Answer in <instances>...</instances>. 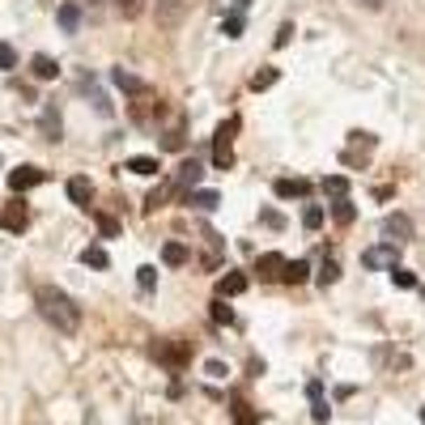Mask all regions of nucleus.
I'll list each match as a JSON object with an SVG mask.
<instances>
[{"label":"nucleus","instance_id":"nucleus-8","mask_svg":"<svg viewBox=\"0 0 425 425\" xmlns=\"http://www.w3.org/2000/svg\"><path fill=\"white\" fill-rule=\"evenodd\" d=\"M200 175H204V166L196 162V157H187V162H179V175H175V196L179 192H196V183H200Z\"/></svg>","mask_w":425,"mask_h":425},{"label":"nucleus","instance_id":"nucleus-32","mask_svg":"<svg viewBox=\"0 0 425 425\" xmlns=\"http://www.w3.org/2000/svg\"><path fill=\"white\" fill-rule=\"evenodd\" d=\"M175 9H179V0H157V17H162V26H175Z\"/></svg>","mask_w":425,"mask_h":425},{"label":"nucleus","instance_id":"nucleus-13","mask_svg":"<svg viewBox=\"0 0 425 425\" xmlns=\"http://www.w3.org/2000/svg\"><path fill=\"white\" fill-rule=\"evenodd\" d=\"M56 22H60L64 34H77V26H81V5H77V0H64L60 13H56Z\"/></svg>","mask_w":425,"mask_h":425},{"label":"nucleus","instance_id":"nucleus-35","mask_svg":"<svg viewBox=\"0 0 425 425\" xmlns=\"http://www.w3.org/2000/svg\"><path fill=\"white\" fill-rule=\"evenodd\" d=\"M204 375H208L212 383H217V379H226V361H222V357H208V361H204Z\"/></svg>","mask_w":425,"mask_h":425},{"label":"nucleus","instance_id":"nucleus-16","mask_svg":"<svg viewBox=\"0 0 425 425\" xmlns=\"http://www.w3.org/2000/svg\"><path fill=\"white\" fill-rule=\"evenodd\" d=\"M30 73H34L38 81H56V77H60V64L51 60V56H34V60H30Z\"/></svg>","mask_w":425,"mask_h":425},{"label":"nucleus","instance_id":"nucleus-12","mask_svg":"<svg viewBox=\"0 0 425 425\" xmlns=\"http://www.w3.org/2000/svg\"><path fill=\"white\" fill-rule=\"evenodd\" d=\"M69 200L81 204V208H89V204H94V183H89L85 175H73V179H69Z\"/></svg>","mask_w":425,"mask_h":425},{"label":"nucleus","instance_id":"nucleus-36","mask_svg":"<svg viewBox=\"0 0 425 425\" xmlns=\"http://www.w3.org/2000/svg\"><path fill=\"white\" fill-rule=\"evenodd\" d=\"M171 192H175V183H171V187H157L153 196H145V212H153V208H162V200H166Z\"/></svg>","mask_w":425,"mask_h":425},{"label":"nucleus","instance_id":"nucleus-39","mask_svg":"<svg viewBox=\"0 0 425 425\" xmlns=\"http://www.w3.org/2000/svg\"><path fill=\"white\" fill-rule=\"evenodd\" d=\"M98 230H102L106 238H115V234H120V222H115V217H106V212H102V217H98Z\"/></svg>","mask_w":425,"mask_h":425},{"label":"nucleus","instance_id":"nucleus-19","mask_svg":"<svg viewBox=\"0 0 425 425\" xmlns=\"http://www.w3.org/2000/svg\"><path fill=\"white\" fill-rule=\"evenodd\" d=\"M81 89L89 94V102H94V111H102V115H111V102H106V94L94 85V77H81Z\"/></svg>","mask_w":425,"mask_h":425},{"label":"nucleus","instance_id":"nucleus-1","mask_svg":"<svg viewBox=\"0 0 425 425\" xmlns=\"http://www.w3.org/2000/svg\"><path fill=\"white\" fill-rule=\"evenodd\" d=\"M34 302H38V315L47 319L51 328H60V332H77V324H81V310H77V302H73L64 289H56V285H43V289L34 294Z\"/></svg>","mask_w":425,"mask_h":425},{"label":"nucleus","instance_id":"nucleus-6","mask_svg":"<svg viewBox=\"0 0 425 425\" xmlns=\"http://www.w3.org/2000/svg\"><path fill=\"white\" fill-rule=\"evenodd\" d=\"M43 179H47V171H38V166H17V171H9V192H13V196H22V192L38 187Z\"/></svg>","mask_w":425,"mask_h":425},{"label":"nucleus","instance_id":"nucleus-11","mask_svg":"<svg viewBox=\"0 0 425 425\" xmlns=\"http://www.w3.org/2000/svg\"><path fill=\"white\" fill-rule=\"evenodd\" d=\"M43 136L56 145V141H64V124H60V102H47L43 106Z\"/></svg>","mask_w":425,"mask_h":425},{"label":"nucleus","instance_id":"nucleus-18","mask_svg":"<svg viewBox=\"0 0 425 425\" xmlns=\"http://www.w3.org/2000/svg\"><path fill=\"white\" fill-rule=\"evenodd\" d=\"M81 264H85V268H98V273H106V268H111V255H106L102 247H85V251H81Z\"/></svg>","mask_w":425,"mask_h":425},{"label":"nucleus","instance_id":"nucleus-20","mask_svg":"<svg viewBox=\"0 0 425 425\" xmlns=\"http://www.w3.org/2000/svg\"><path fill=\"white\" fill-rule=\"evenodd\" d=\"M319 187H324V196H328V200H345V196H349V179H345V175H328Z\"/></svg>","mask_w":425,"mask_h":425},{"label":"nucleus","instance_id":"nucleus-5","mask_svg":"<svg viewBox=\"0 0 425 425\" xmlns=\"http://www.w3.org/2000/svg\"><path fill=\"white\" fill-rule=\"evenodd\" d=\"M149 353H153V361H162V366H175V370H179L187 357H192V349H187L183 340H157Z\"/></svg>","mask_w":425,"mask_h":425},{"label":"nucleus","instance_id":"nucleus-4","mask_svg":"<svg viewBox=\"0 0 425 425\" xmlns=\"http://www.w3.org/2000/svg\"><path fill=\"white\" fill-rule=\"evenodd\" d=\"M30 226V208H26V200H9L5 208H0V230H9V234H22Z\"/></svg>","mask_w":425,"mask_h":425},{"label":"nucleus","instance_id":"nucleus-23","mask_svg":"<svg viewBox=\"0 0 425 425\" xmlns=\"http://www.w3.org/2000/svg\"><path fill=\"white\" fill-rule=\"evenodd\" d=\"M234 136H238V115L222 120V128L212 132V145H234Z\"/></svg>","mask_w":425,"mask_h":425},{"label":"nucleus","instance_id":"nucleus-26","mask_svg":"<svg viewBox=\"0 0 425 425\" xmlns=\"http://www.w3.org/2000/svg\"><path fill=\"white\" fill-rule=\"evenodd\" d=\"M277 77H281V69H259V73L251 77V89H255V94L268 89V85H277Z\"/></svg>","mask_w":425,"mask_h":425},{"label":"nucleus","instance_id":"nucleus-45","mask_svg":"<svg viewBox=\"0 0 425 425\" xmlns=\"http://www.w3.org/2000/svg\"><path fill=\"white\" fill-rule=\"evenodd\" d=\"M361 9H383V0H357Z\"/></svg>","mask_w":425,"mask_h":425},{"label":"nucleus","instance_id":"nucleus-34","mask_svg":"<svg viewBox=\"0 0 425 425\" xmlns=\"http://www.w3.org/2000/svg\"><path fill=\"white\" fill-rule=\"evenodd\" d=\"M391 281H396L400 289H421V285H417V277H412L408 268H391Z\"/></svg>","mask_w":425,"mask_h":425},{"label":"nucleus","instance_id":"nucleus-44","mask_svg":"<svg viewBox=\"0 0 425 425\" xmlns=\"http://www.w3.org/2000/svg\"><path fill=\"white\" fill-rule=\"evenodd\" d=\"M243 13H251V0H234L230 5V17H243Z\"/></svg>","mask_w":425,"mask_h":425},{"label":"nucleus","instance_id":"nucleus-29","mask_svg":"<svg viewBox=\"0 0 425 425\" xmlns=\"http://www.w3.org/2000/svg\"><path fill=\"white\" fill-rule=\"evenodd\" d=\"M128 171L149 179V175H157V157H132V162H128Z\"/></svg>","mask_w":425,"mask_h":425},{"label":"nucleus","instance_id":"nucleus-3","mask_svg":"<svg viewBox=\"0 0 425 425\" xmlns=\"http://www.w3.org/2000/svg\"><path fill=\"white\" fill-rule=\"evenodd\" d=\"M361 268H370V273H379V268H400V247H396V243H379V247L361 251Z\"/></svg>","mask_w":425,"mask_h":425},{"label":"nucleus","instance_id":"nucleus-31","mask_svg":"<svg viewBox=\"0 0 425 425\" xmlns=\"http://www.w3.org/2000/svg\"><path fill=\"white\" fill-rule=\"evenodd\" d=\"M234 425H259V417H255L243 400H234Z\"/></svg>","mask_w":425,"mask_h":425},{"label":"nucleus","instance_id":"nucleus-15","mask_svg":"<svg viewBox=\"0 0 425 425\" xmlns=\"http://www.w3.org/2000/svg\"><path fill=\"white\" fill-rule=\"evenodd\" d=\"M247 289V273H226L222 281H217V298H234V294H243Z\"/></svg>","mask_w":425,"mask_h":425},{"label":"nucleus","instance_id":"nucleus-38","mask_svg":"<svg viewBox=\"0 0 425 425\" xmlns=\"http://www.w3.org/2000/svg\"><path fill=\"white\" fill-rule=\"evenodd\" d=\"M310 417H315V425H328V417H332V408H328L324 400H310Z\"/></svg>","mask_w":425,"mask_h":425},{"label":"nucleus","instance_id":"nucleus-28","mask_svg":"<svg viewBox=\"0 0 425 425\" xmlns=\"http://www.w3.org/2000/svg\"><path fill=\"white\" fill-rule=\"evenodd\" d=\"M336 277H340V264H336V255L328 251V255H324V268H319V281H324V285H332Z\"/></svg>","mask_w":425,"mask_h":425},{"label":"nucleus","instance_id":"nucleus-47","mask_svg":"<svg viewBox=\"0 0 425 425\" xmlns=\"http://www.w3.org/2000/svg\"><path fill=\"white\" fill-rule=\"evenodd\" d=\"M421 298H425V285H421Z\"/></svg>","mask_w":425,"mask_h":425},{"label":"nucleus","instance_id":"nucleus-17","mask_svg":"<svg viewBox=\"0 0 425 425\" xmlns=\"http://www.w3.org/2000/svg\"><path fill=\"white\" fill-rule=\"evenodd\" d=\"M187 200H192V208H200V212H212V208L222 204V192H208V187H196V192H192Z\"/></svg>","mask_w":425,"mask_h":425},{"label":"nucleus","instance_id":"nucleus-7","mask_svg":"<svg viewBox=\"0 0 425 425\" xmlns=\"http://www.w3.org/2000/svg\"><path fill=\"white\" fill-rule=\"evenodd\" d=\"M285 264L289 259H281V251H264V255H255V273L264 281H277V277H285Z\"/></svg>","mask_w":425,"mask_h":425},{"label":"nucleus","instance_id":"nucleus-37","mask_svg":"<svg viewBox=\"0 0 425 425\" xmlns=\"http://www.w3.org/2000/svg\"><path fill=\"white\" fill-rule=\"evenodd\" d=\"M259 222L268 226V230H285V217H281L277 208H264V212H259Z\"/></svg>","mask_w":425,"mask_h":425},{"label":"nucleus","instance_id":"nucleus-9","mask_svg":"<svg viewBox=\"0 0 425 425\" xmlns=\"http://www.w3.org/2000/svg\"><path fill=\"white\" fill-rule=\"evenodd\" d=\"M383 238H391L396 247L412 238V222L404 217V212H391V217H383Z\"/></svg>","mask_w":425,"mask_h":425},{"label":"nucleus","instance_id":"nucleus-27","mask_svg":"<svg viewBox=\"0 0 425 425\" xmlns=\"http://www.w3.org/2000/svg\"><path fill=\"white\" fill-rule=\"evenodd\" d=\"M212 166H217V171H230V166H234V149H230V145H212Z\"/></svg>","mask_w":425,"mask_h":425},{"label":"nucleus","instance_id":"nucleus-33","mask_svg":"<svg viewBox=\"0 0 425 425\" xmlns=\"http://www.w3.org/2000/svg\"><path fill=\"white\" fill-rule=\"evenodd\" d=\"M136 285H141V289H145V294H149V289H153V285H157V273H153V268H149V264H141V268H136Z\"/></svg>","mask_w":425,"mask_h":425},{"label":"nucleus","instance_id":"nucleus-42","mask_svg":"<svg viewBox=\"0 0 425 425\" xmlns=\"http://www.w3.org/2000/svg\"><path fill=\"white\" fill-rule=\"evenodd\" d=\"M289 38H294V26H289V22H281V30H277V38H273V47H285Z\"/></svg>","mask_w":425,"mask_h":425},{"label":"nucleus","instance_id":"nucleus-41","mask_svg":"<svg viewBox=\"0 0 425 425\" xmlns=\"http://www.w3.org/2000/svg\"><path fill=\"white\" fill-rule=\"evenodd\" d=\"M13 64H17V51L9 43H0V69H13Z\"/></svg>","mask_w":425,"mask_h":425},{"label":"nucleus","instance_id":"nucleus-2","mask_svg":"<svg viewBox=\"0 0 425 425\" xmlns=\"http://www.w3.org/2000/svg\"><path fill=\"white\" fill-rule=\"evenodd\" d=\"M370 153H375V136H370V132H349V145L340 149V162L349 171H366L370 166Z\"/></svg>","mask_w":425,"mask_h":425},{"label":"nucleus","instance_id":"nucleus-10","mask_svg":"<svg viewBox=\"0 0 425 425\" xmlns=\"http://www.w3.org/2000/svg\"><path fill=\"white\" fill-rule=\"evenodd\" d=\"M273 187H277L281 200H306V196H310V179H298V175H285V179H277Z\"/></svg>","mask_w":425,"mask_h":425},{"label":"nucleus","instance_id":"nucleus-40","mask_svg":"<svg viewBox=\"0 0 425 425\" xmlns=\"http://www.w3.org/2000/svg\"><path fill=\"white\" fill-rule=\"evenodd\" d=\"M222 34H226V38H238V34H243V17H226V22H222Z\"/></svg>","mask_w":425,"mask_h":425},{"label":"nucleus","instance_id":"nucleus-22","mask_svg":"<svg viewBox=\"0 0 425 425\" xmlns=\"http://www.w3.org/2000/svg\"><path fill=\"white\" fill-rule=\"evenodd\" d=\"M306 277H310V264H306V259H289V264H285V277H281V281H289V285H302Z\"/></svg>","mask_w":425,"mask_h":425},{"label":"nucleus","instance_id":"nucleus-14","mask_svg":"<svg viewBox=\"0 0 425 425\" xmlns=\"http://www.w3.org/2000/svg\"><path fill=\"white\" fill-rule=\"evenodd\" d=\"M111 81H115L124 94H132V98H141V94H145V81H141L136 73H128V69H111Z\"/></svg>","mask_w":425,"mask_h":425},{"label":"nucleus","instance_id":"nucleus-21","mask_svg":"<svg viewBox=\"0 0 425 425\" xmlns=\"http://www.w3.org/2000/svg\"><path fill=\"white\" fill-rule=\"evenodd\" d=\"M208 319H212V324H222V328L234 324V310L226 306V298H212V302H208Z\"/></svg>","mask_w":425,"mask_h":425},{"label":"nucleus","instance_id":"nucleus-43","mask_svg":"<svg viewBox=\"0 0 425 425\" xmlns=\"http://www.w3.org/2000/svg\"><path fill=\"white\" fill-rule=\"evenodd\" d=\"M120 13H128V17H136V13H141V0H120Z\"/></svg>","mask_w":425,"mask_h":425},{"label":"nucleus","instance_id":"nucleus-30","mask_svg":"<svg viewBox=\"0 0 425 425\" xmlns=\"http://www.w3.org/2000/svg\"><path fill=\"white\" fill-rule=\"evenodd\" d=\"M302 226H306V230H319V226H324V208H319V204H306V208H302Z\"/></svg>","mask_w":425,"mask_h":425},{"label":"nucleus","instance_id":"nucleus-46","mask_svg":"<svg viewBox=\"0 0 425 425\" xmlns=\"http://www.w3.org/2000/svg\"><path fill=\"white\" fill-rule=\"evenodd\" d=\"M421 425H425V408H421Z\"/></svg>","mask_w":425,"mask_h":425},{"label":"nucleus","instance_id":"nucleus-24","mask_svg":"<svg viewBox=\"0 0 425 425\" xmlns=\"http://www.w3.org/2000/svg\"><path fill=\"white\" fill-rule=\"evenodd\" d=\"M332 217H336V226H353V217H357V208L349 204V196L332 204Z\"/></svg>","mask_w":425,"mask_h":425},{"label":"nucleus","instance_id":"nucleus-25","mask_svg":"<svg viewBox=\"0 0 425 425\" xmlns=\"http://www.w3.org/2000/svg\"><path fill=\"white\" fill-rule=\"evenodd\" d=\"M162 259L171 264V268H179V264H187V247L183 243H166L162 247Z\"/></svg>","mask_w":425,"mask_h":425}]
</instances>
